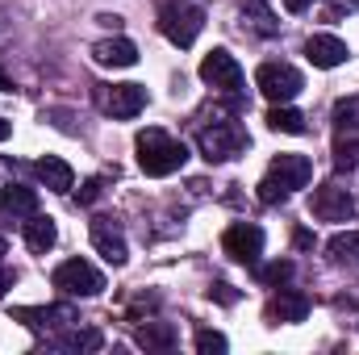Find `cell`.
I'll return each mask as SVG.
<instances>
[{"label": "cell", "mask_w": 359, "mask_h": 355, "mask_svg": "<svg viewBox=\"0 0 359 355\" xmlns=\"http://www.w3.org/2000/svg\"><path fill=\"white\" fill-rule=\"evenodd\" d=\"M334 168L339 172H355L359 168V126L355 130H339V138H334Z\"/></svg>", "instance_id": "cell-20"}, {"label": "cell", "mask_w": 359, "mask_h": 355, "mask_svg": "<svg viewBox=\"0 0 359 355\" xmlns=\"http://www.w3.org/2000/svg\"><path fill=\"white\" fill-rule=\"evenodd\" d=\"M313 180V163L309 155H276L268 168V176L259 180V201L264 205H280L288 201L297 188H305Z\"/></svg>", "instance_id": "cell-1"}, {"label": "cell", "mask_w": 359, "mask_h": 355, "mask_svg": "<svg viewBox=\"0 0 359 355\" xmlns=\"http://www.w3.org/2000/svg\"><path fill=\"white\" fill-rule=\"evenodd\" d=\"M355 113H359V100H355V96L339 100V105H334V130H355Z\"/></svg>", "instance_id": "cell-25"}, {"label": "cell", "mask_w": 359, "mask_h": 355, "mask_svg": "<svg viewBox=\"0 0 359 355\" xmlns=\"http://www.w3.org/2000/svg\"><path fill=\"white\" fill-rule=\"evenodd\" d=\"M25 243H29V251L46 255V251H50V247L59 243V226H55V217L29 213V222H25Z\"/></svg>", "instance_id": "cell-17"}, {"label": "cell", "mask_w": 359, "mask_h": 355, "mask_svg": "<svg viewBox=\"0 0 359 355\" xmlns=\"http://www.w3.org/2000/svg\"><path fill=\"white\" fill-rule=\"evenodd\" d=\"M134 147H138V168L155 180L172 176V172H180L188 163V147L180 138H172V134H163V130H142Z\"/></svg>", "instance_id": "cell-2"}, {"label": "cell", "mask_w": 359, "mask_h": 355, "mask_svg": "<svg viewBox=\"0 0 359 355\" xmlns=\"http://www.w3.org/2000/svg\"><path fill=\"white\" fill-rule=\"evenodd\" d=\"M59 347H67V351H100L104 347V339L96 335V330H76L72 339H63Z\"/></svg>", "instance_id": "cell-23"}, {"label": "cell", "mask_w": 359, "mask_h": 355, "mask_svg": "<svg viewBox=\"0 0 359 355\" xmlns=\"http://www.w3.org/2000/svg\"><path fill=\"white\" fill-rule=\"evenodd\" d=\"M50 280H55V288L67 293V297H96V293H104V276H100L88 260H67V264H59Z\"/></svg>", "instance_id": "cell-6"}, {"label": "cell", "mask_w": 359, "mask_h": 355, "mask_svg": "<svg viewBox=\"0 0 359 355\" xmlns=\"http://www.w3.org/2000/svg\"><path fill=\"white\" fill-rule=\"evenodd\" d=\"M13 88H17V84H13V76H8V72L0 67V92H13Z\"/></svg>", "instance_id": "cell-34"}, {"label": "cell", "mask_w": 359, "mask_h": 355, "mask_svg": "<svg viewBox=\"0 0 359 355\" xmlns=\"http://www.w3.org/2000/svg\"><path fill=\"white\" fill-rule=\"evenodd\" d=\"M226 347H230V343H226L222 330H196V351L201 355H222Z\"/></svg>", "instance_id": "cell-24"}, {"label": "cell", "mask_w": 359, "mask_h": 355, "mask_svg": "<svg viewBox=\"0 0 359 355\" xmlns=\"http://www.w3.org/2000/svg\"><path fill=\"white\" fill-rule=\"evenodd\" d=\"M176 343H180V335L172 322H147V326H138V347H147V351H172Z\"/></svg>", "instance_id": "cell-18"}, {"label": "cell", "mask_w": 359, "mask_h": 355, "mask_svg": "<svg viewBox=\"0 0 359 355\" xmlns=\"http://www.w3.org/2000/svg\"><path fill=\"white\" fill-rule=\"evenodd\" d=\"M305 318H309V297L297 293V288H280V293L268 301V322L292 326V322H305Z\"/></svg>", "instance_id": "cell-12"}, {"label": "cell", "mask_w": 359, "mask_h": 355, "mask_svg": "<svg viewBox=\"0 0 359 355\" xmlns=\"http://www.w3.org/2000/svg\"><path fill=\"white\" fill-rule=\"evenodd\" d=\"M159 29L168 34V42H176V46L188 51L201 38V29H205V8L188 4V0H172V4L159 8Z\"/></svg>", "instance_id": "cell-4"}, {"label": "cell", "mask_w": 359, "mask_h": 355, "mask_svg": "<svg viewBox=\"0 0 359 355\" xmlns=\"http://www.w3.org/2000/svg\"><path fill=\"white\" fill-rule=\"evenodd\" d=\"M238 13H243V25H247V29H255L259 38H276V34H280V17L271 13L264 0H243V8H238Z\"/></svg>", "instance_id": "cell-15"}, {"label": "cell", "mask_w": 359, "mask_h": 355, "mask_svg": "<svg viewBox=\"0 0 359 355\" xmlns=\"http://www.w3.org/2000/svg\"><path fill=\"white\" fill-rule=\"evenodd\" d=\"M326 251H330L334 264H359V230H343V234H334V239L326 243Z\"/></svg>", "instance_id": "cell-21"}, {"label": "cell", "mask_w": 359, "mask_h": 355, "mask_svg": "<svg viewBox=\"0 0 359 355\" xmlns=\"http://www.w3.org/2000/svg\"><path fill=\"white\" fill-rule=\"evenodd\" d=\"M209 297H213V301H222V305H234V301H238V293H234L226 280H217V284L209 288Z\"/></svg>", "instance_id": "cell-29"}, {"label": "cell", "mask_w": 359, "mask_h": 355, "mask_svg": "<svg viewBox=\"0 0 359 355\" xmlns=\"http://www.w3.org/2000/svg\"><path fill=\"white\" fill-rule=\"evenodd\" d=\"M347 55H351L347 42L334 38V34H313V38L305 42V59H309L313 67H326V72H330V67H343Z\"/></svg>", "instance_id": "cell-11"}, {"label": "cell", "mask_w": 359, "mask_h": 355, "mask_svg": "<svg viewBox=\"0 0 359 355\" xmlns=\"http://www.w3.org/2000/svg\"><path fill=\"white\" fill-rule=\"evenodd\" d=\"M34 172H38V180H42L50 192H72V188H76V172H72L63 159H55V155L38 159V163H34Z\"/></svg>", "instance_id": "cell-16"}, {"label": "cell", "mask_w": 359, "mask_h": 355, "mask_svg": "<svg viewBox=\"0 0 359 355\" xmlns=\"http://www.w3.org/2000/svg\"><path fill=\"white\" fill-rule=\"evenodd\" d=\"M222 247L234 264H259L264 255V230L255 222H234L226 234H222Z\"/></svg>", "instance_id": "cell-9"}, {"label": "cell", "mask_w": 359, "mask_h": 355, "mask_svg": "<svg viewBox=\"0 0 359 355\" xmlns=\"http://www.w3.org/2000/svg\"><path fill=\"white\" fill-rule=\"evenodd\" d=\"M8 134H13V121H4V117H0V142H4Z\"/></svg>", "instance_id": "cell-35"}, {"label": "cell", "mask_w": 359, "mask_h": 355, "mask_svg": "<svg viewBox=\"0 0 359 355\" xmlns=\"http://www.w3.org/2000/svg\"><path fill=\"white\" fill-rule=\"evenodd\" d=\"M355 8H359V0H330L326 4V21H339L343 13H355Z\"/></svg>", "instance_id": "cell-28"}, {"label": "cell", "mask_w": 359, "mask_h": 355, "mask_svg": "<svg viewBox=\"0 0 359 355\" xmlns=\"http://www.w3.org/2000/svg\"><path fill=\"white\" fill-rule=\"evenodd\" d=\"M100 188H104L100 180H84V188H80V196H76V201H80V205H92V201L100 196Z\"/></svg>", "instance_id": "cell-30"}, {"label": "cell", "mask_w": 359, "mask_h": 355, "mask_svg": "<svg viewBox=\"0 0 359 355\" xmlns=\"http://www.w3.org/2000/svg\"><path fill=\"white\" fill-rule=\"evenodd\" d=\"M8 288H13V272L0 264V293H8Z\"/></svg>", "instance_id": "cell-32"}, {"label": "cell", "mask_w": 359, "mask_h": 355, "mask_svg": "<svg viewBox=\"0 0 359 355\" xmlns=\"http://www.w3.org/2000/svg\"><path fill=\"white\" fill-rule=\"evenodd\" d=\"M309 4H313V0H284V8H288V13H305Z\"/></svg>", "instance_id": "cell-31"}, {"label": "cell", "mask_w": 359, "mask_h": 355, "mask_svg": "<svg viewBox=\"0 0 359 355\" xmlns=\"http://www.w3.org/2000/svg\"><path fill=\"white\" fill-rule=\"evenodd\" d=\"M38 318L50 322V326H72V322H76V309H72V305H50V309H42Z\"/></svg>", "instance_id": "cell-27"}, {"label": "cell", "mask_w": 359, "mask_h": 355, "mask_svg": "<svg viewBox=\"0 0 359 355\" xmlns=\"http://www.w3.org/2000/svg\"><path fill=\"white\" fill-rule=\"evenodd\" d=\"M104 109H109L113 117L130 121V117H138V113L147 109V88H142V84H113L109 96H104Z\"/></svg>", "instance_id": "cell-13"}, {"label": "cell", "mask_w": 359, "mask_h": 355, "mask_svg": "<svg viewBox=\"0 0 359 355\" xmlns=\"http://www.w3.org/2000/svg\"><path fill=\"white\" fill-rule=\"evenodd\" d=\"M196 147H201V155H205L209 163H230V159L247 155L251 134H247V126H238V121H213V126H205V130L196 134Z\"/></svg>", "instance_id": "cell-3"}, {"label": "cell", "mask_w": 359, "mask_h": 355, "mask_svg": "<svg viewBox=\"0 0 359 355\" xmlns=\"http://www.w3.org/2000/svg\"><path fill=\"white\" fill-rule=\"evenodd\" d=\"M309 213L313 217H322V222H351L355 217V196H351V188H343V184H322L313 196H309Z\"/></svg>", "instance_id": "cell-7"}, {"label": "cell", "mask_w": 359, "mask_h": 355, "mask_svg": "<svg viewBox=\"0 0 359 355\" xmlns=\"http://www.w3.org/2000/svg\"><path fill=\"white\" fill-rule=\"evenodd\" d=\"M0 205H4L8 213L29 217V213H38V192L25 188V184H4V188H0Z\"/></svg>", "instance_id": "cell-19"}, {"label": "cell", "mask_w": 359, "mask_h": 355, "mask_svg": "<svg viewBox=\"0 0 359 355\" xmlns=\"http://www.w3.org/2000/svg\"><path fill=\"white\" fill-rule=\"evenodd\" d=\"M297 247H301V251L313 247V234H309V230H297Z\"/></svg>", "instance_id": "cell-33"}, {"label": "cell", "mask_w": 359, "mask_h": 355, "mask_svg": "<svg viewBox=\"0 0 359 355\" xmlns=\"http://www.w3.org/2000/svg\"><path fill=\"white\" fill-rule=\"evenodd\" d=\"M268 126H271V130H280V134H305V130H309V126H305V117H301L297 109H288V105H271Z\"/></svg>", "instance_id": "cell-22"}, {"label": "cell", "mask_w": 359, "mask_h": 355, "mask_svg": "<svg viewBox=\"0 0 359 355\" xmlns=\"http://www.w3.org/2000/svg\"><path fill=\"white\" fill-rule=\"evenodd\" d=\"M92 59L100 67H134L138 63V46L130 38H104V42L92 46Z\"/></svg>", "instance_id": "cell-14"}, {"label": "cell", "mask_w": 359, "mask_h": 355, "mask_svg": "<svg viewBox=\"0 0 359 355\" xmlns=\"http://www.w3.org/2000/svg\"><path fill=\"white\" fill-rule=\"evenodd\" d=\"M4 251H8V243H4V239H0V260H4Z\"/></svg>", "instance_id": "cell-36"}, {"label": "cell", "mask_w": 359, "mask_h": 355, "mask_svg": "<svg viewBox=\"0 0 359 355\" xmlns=\"http://www.w3.org/2000/svg\"><path fill=\"white\" fill-rule=\"evenodd\" d=\"M201 80L217 92H243V67H238V59L230 51L217 46V51H209L201 59Z\"/></svg>", "instance_id": "cell-8"}, {"label": "cell", "mask_w": 359, "mask_h": 355, "mask_svg": "<svg viewBox=\"0 0 359 355\" xmlns=\"http://www.w3.org/2000/svg\"><path fill=\"white\" fill-rule=\"evenodd\" d=\"M92 247L100 251V260L113 267H121L130 260V247H126V234H121V226L113 222V217H104V213H96L92 217Z\"/></svg>", "instance_id": "cell-10"}, {"label": "cell", "mask_w": 359, "mask_h": 355, "mask_svg": "<svg viewBox=\"0 0 359 355\" xmlns=\"http://www.w3.org/2000/svg\"><path fill=\"white\" fill-rule=\"evenodd\" d=\"M288 276H292V260H276V264L259 267V280L264 284H288Z\"/></svg>", "instance_id": "cell-26"}, {"label": "cell", "mask_w": 359, "mask_h": 355, "mask_svg": "<svg viewBox=\"0 0 359 355\" xmlns=\"http://www.w3.org/2000/svg\"><path fill=\"white\" fill-rule=\"evenodd\" d=\"M255 88L264 92L271 105H288L292 96H301L305 80H301V72L292 63H264L255 72Z\"/></svg>", "instance_id": "cell-5"}]
</instances>
